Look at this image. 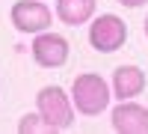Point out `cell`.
Instances as JSON below:
<instances>
[{"label":"cell","mask_w":148,"mask_h":134,"mask_svg":"<svg viewBox=\"0 0 148 134\" xmlns=\"http://www.w3.org/2000/svg\"><path fill=\"white\" fill-rule=\"evenodd\" d=\"M110 99H113V92H110L107 81L101 75H95V72H83V75H77L74 83H71L74 110L83 113V116H98L101 110H107Z\"/></svg>","instance_id":"1"},{"label":"cell","mask_w":148,"mask_h":134,"mask_svg":"<svg viewBox=\"0 0 148 134\" xmlns=\"http://www.w3.org/2000/svg\"><path fill=\"white\" fill-rule=\"evenodd\" d=\"M36 110H39L42 119L51 125V131H68L74 125V101H71V95L62 87H56V83L39 90V95H36Z\"/></svg>","instance_id":"2"},{"label":"cell","mask_w":148,"mask_h":134,"mask_svg":"<svg viewBox=\"0 0 148 134\" xmlns=\"http://www.w3.org/2000/svg\"><path fill=\"white\" fill-rule=\"evenodd\" d=\"M125 42H127V24L113 12H104L89 24V45L98 54H116Z\"/></svg>","instance_id":"3"},{"label":"cell","mask_w":148,"mask_h":134,"mask_svg":"<svg viewBox=\"0 0 148 134\" xmlns=\"http://www.w3.org/2000/svg\"><path fill=\"white\" fill-rule=\"evenodd\" d=\"M9 18H12V27L18 33H27V36L51 30V21H53L51 9L42 0H18V3H12Z\"/></svg>","instance_id":"4"},{"label":"cell","mask_w":148,"mask_h":134,"mask_svg":"<svg viewBox=\"0 0 148 134\" xmlns=\"http://www.w3.org/2000/svg\"><path fill=\"white\" fill-rule=\"evenodd\" d=\"M71 57V45L65 36H59L53 30H45V33H36L33 39V60L36 66L42 69H62Z\"/></svg>","instance_id":"5"},{"label":"cell","mask_w":148,"mask_h":134,"mask_svg":"<svg viewBox=\"0 0 148 134\" xmlns=\"http://www.w3.org/2000/svg\"><path fill=\"white\" fill-rule=\"evenodd\" d=\"M113 128L119 134H148V107L136 104L133 99H125L113 107Z\"/></svg>","instance_id":"6"},{"label":"cell","mask_w":148,"mask_h":134,"mask_svg":"<svg viewBox=\"0 0 148 134\" xmlns=\"http://www.w3.org/2000/svg\"><path fill=\"white\" fill-rule=\"evenodd\" d=\"M142 90H145V72L139 66H119L113 72V95L119 101L136 99Z\"/></svg>","instance_id":"7"},{"label":"cell","mask_w":148,"mask_h":134,"mask_svg":"<svg viewBox=\"0 0 148 134\" xmlns=\"http://www.w3.org/2000/svg\"><path fill=\"white\" fill-rule=\"evenodd\" d=\"M98 9V0H56V18L68 27L89 24Z\"/></svg>","instance_id":"8"},{"label":"cell","mask_w":148,"mask_h":134,"mask_svg":"<svg viewBox=\"0 0 148 134\" xmlns=\"http://www.w3.org/2000/svg\"><path fill=\"white\" fill-rule=\"evenodd\" d=\"M18 131L21 134H36V131H51V125L42 119V113L36 110V113H27V116H21V122H18Z\"/></svg>","instance_id":"9"},{"label":"cell","mask_w":148,"mask_h":134,"mask_svg":"<svg viewBox=\"0 0 148 134\" xmlns=\"http://www.w3.org/2000/svg\"><path fill=\"white\" fill-rule=\"evenodd\" d=\"M116 3H121L125 9H139V6H145L148 0H116Z\"/></svg>","instance_id":"10"},{"label":"cell","mask_w":148,"mask_h":134,"mask_svg":"<svg viewBox=\"0 0 148 134\" xmlns=\"http://www.w3.org/2000/svg\"><path fill=\"white\" fill-rule=\"evenodd\" d=\"M145 36H148V18H145Z\"/></svg>","instance_id":"11"}]
</instances>
